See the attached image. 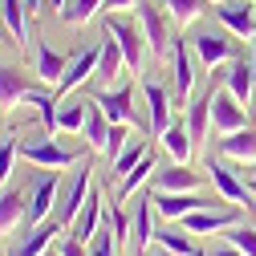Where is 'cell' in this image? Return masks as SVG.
I'll list each match as a JSON object with an SVG mask.
<instances>
[{"label": "cell", "mask_w": 256, "mask_h": 256, "mask_svg": "<svg viewBox=\"0 0 256 256\" xmlns=\"http://www.w3.org/2000/svg\"><path fill=\"white\" fill-rule=\"evenodd\" d=\"M150 204L163 224H183L191 212H204V208H228V200L204 196V191H154V187H150Z\"/></svg>", "instance_id": "6da1fadb"}, {"label": "cell", "mask_w": 256, "mask_h": 256, "mask_svg": "<svg viewBox=\"0 0 256 256\" xmlns=\"http://www.w3.org/2000/svg\"><path fill=\"white\" fill-rule=\"evenodd\" d=\"M138 24H142V37H146V53L150 57H167L175 37H179V28L167 16V8L154 4V0H138Z\"/></svg>", "instance_id": "7a4b0ae2"}, {"label": "cell", "mask_w": 256, "mask_h": 256, "mask_svg": "<svg viewBox=\"0 0 256 256\" xmlns=\"http://www.w3.org/2000/svg\"><path fill=\"white\" fill-rule=\"evenodd\" d=\"M20 158L33 163L37 171H66L78 163V150L61 146L53 134H37V138H20Z\"/></svg>", "instance_id": "3957f363"}, {"label": "cell", "mask_w": 256, "mask_h": 256, "mask_svg": "<svg viewBox=\"0 0 256 256\" xmlns=\"http://www.w3.org/2000/svg\"><path fill=\"white\" fill-rule=\"evenodd\" d=\"M106 33L122 45V53H126V70L130 74H138L142 66H146V37H142V24L138 20H126L122 12H106Z\"/></svg>", "instance_id": "277c9868"}, {"label": "cell", "mask_w": 256, "mask_h": 256, "mask_svg": "<svg viewBox=\"0 0 256 256\" xmlns=\"http://www.w3.org/2000/svg\"><path fill=\"white\" fill-rule=\"evenodd\" d=\"M94 98V106H98L110 122H126V126H138V130H146V118H138V110H134V90L130 86H106V90H98V94H90Z\"/></svg>", "instance_id": "5b68a950"}, {"label": "cell", "mask_w": 256, "mask_h": 256, "mask_svg": "<svg viewBox=\"0 0 256 256\" xmlns=\"http://www.w3.org/2000/svg\"><path fill=\"white\" fill-rule=\"evenodd\" d=\"M204 171H208V183L216 187L220 200H228V204H236V208H244V212L252 208V183H248V175H236L224 158H212Z\"/></svg>", "instance_id": "8992f818"}, {"label": "cell", "mask_w": 256, "mask_h": 256, "mask_svg": "<svg viewBox=\"0 0 256 256\" xmlns=\"http://www.w3.org/2000/svg\"><path fill=\"white\" fill-rule=\"evenodd\" d=\"M154 220H158V216H154L150 187H146V191H138V196H134V212H130V256H150L154 236H158Z\"/></svg>", "instance_id": "52a82bcc"}, {"label": "cell", "mask_w": 256, "mask_h": 256, "mask_svg": "<svg viewBox=\"0 0 256 256\" xmlns=\"http://www.w3.org/2000/svg\"><path fill=\"white\" fill-rule=\"evenodd\" d=\"M57 196H61V171H41L28 191V212H24V228L45 224L49 212H57Z\"/></svg>", "instance_id": "ba28073f"}, {"label": "cell", "mask_w": 256, "mask_h": 256, "mask_svg": "<svg viewBox=\"0 0 256 256\" xmlns=\"http://www.w3.org/2000/svg\"><path fill=\"white\" fill-rule=\"evenodd\" d=\"M171 70H175V106L187 110L191 98H196V49H191V41L175 37V45H171Z\"/></svg>", "instance_id": "9c48e42d"}, {"label": "cell", "mask_w": 256, "mask_h": 256, "mask_svg": "<svg viewBox=\"0 0 256 256\" xmlns=\"http://www.w3.org/2000/svg\"><path fill=\"white\" fill-rule=\"evenodd\" d=\"M90 191H94V163H82V171H78L66 187H61V196H57V212H53L61 224H66V228L78 220V212L86 208Z\"/></svg>", "instance_id": "30bf717a"}, {"label": "cell", "mask_w": 256, "mask_h": 256, "mask_svg": "<svg viewBox=\"0 0 256 256\" xmlns=\"http://www.w3.org/2000/svg\"><path fill=\"white\" fill-rule=\"evenodd\" d=\"M240 220H244V208L228 204V208H204V212H191V216L183 220V228H187L191 236H220V232L236 228Z\"/></svg>", "instance_id": "8fae6325"}, {"label": "cell", "mask_w": 256, "mask_h": 256, "mask_svg": "<svg viewBox=\"0 0 256 256\" xmlns=\"http://www.w3.org/2000/svg\"><path fill=\"white\" fill-rule=\"evenodd\" d=\"M98 57H102V45H94V49H82L70 57V66H66V78L57 82V102H66L78 94V86H86L90 78H98Z\"/></svg>", "instance_id": "7c38bea8"}, {"label": "cell", "mask_w": 256, "mask_h": 256, "mask_svg": "<svg viewBox=\"0 0 256 256\" xmlns=\"http://www.w3.org/2000/svg\"><path fill=\"white\" fill-rule=\"evenodd\" d=\"M191 49H196V61H200L204 70H212V74H216L220 66H232V61H236L232 41L224 37V33H212V28H208V33H196V37H191Z\"/></svg>", "instance_id": "4fadbf2b"}, {"label": "cell", "mask_w": 256, "mask_h": 256, "mask_svg": "<svg viewBox=\"0 0 256 256\" xmlns=\"http://www.w3.org/2000/svg\"><path fill=\"white\" fill-rule=\"evenodd\" d=\"M212 126L220 134H236V130H244L248 126V106H240L232 94H228V86H216V102H212Z\"/></svg>", "instance_id": "5bb4252c"}, {"label": "cell", "mask_w": 256, "mask_h": 256, "mask_svg": "<svg viewBox=\"0 0 256 256\" xmlns=\"http://www.w3.org/2000/svg\"><path fill=\"white\" fill-rule=\"evenodd\" d=\"M204 179H208V171H196L191 163H167L154 171L150 187L154 191H204Z\"/></svg>", "instance_id": "9a60e30c"}, {"label": "cell", "mask_w": 256, "mask_h": 256, "mask_svg": "<svg viewBox=\"0 0 256 256\" xmlns=\"http://www.w3.org/2000/svg\"><path fill=\"white\" fill-rule=\"evenodd\" d=\"M212 102H216V86H204L196 98H191V106L183 110V122H187L191 142H196V146L208 142V130H212Z\"/></svg>", "instance_id": "2e32d148"}, {"label": "cell", "mask_w": 256, "mask_h": 256, "mask_svg": "<svg viewBox=\"0 0 256 256\" xmlns=\"http://www.w3.org/2000/svg\"><path fill=\"white\" fill-rule=\"evenodd\" d=\"M220 24L228 28L232 37H256V12H252V0H220L216 4Z\"/></svg>", "instance_id": "e0dca14e"}, {"label": "cell", "mask_w": 256, "mask_h": 256, "mask_svg": "<svg viewBox=\"0 0 256 256\" xmlns=\"http://www.w3.org/2000/svg\"><path fill=\"white\" fill-rule=\"evenodd\" d=\"M142 94H146V134L158 138V134L175 122V118H171V106H175V102H171V94H167L163 86H154V82H146Z\"/></svg>", "instance_id": "ac0fdd59"}, {"label": "cell", "mask_w": 256, "mask_h": 256, "mask_svg": "<svg viewBox=\"0 0 256 256\" xmlns=\"http://www.w3.org/2000/svg\"><path fill=\"white\" fill-rule=\"evenodd\" d=\"M61 228H66V224H61L57 216H49L45 224H33V228L20 236V244L12 248V256H45L53 248V240L61 236Z\"/></svg>", "instance_id": "d6986e66"}, {"label": "cell", "mask_w": 256, "mask_h": 256, "mask_svg": "<svg viewBox=\"0 0 256 256\" xmlns=\"http://www.w3.org/2000/svg\"><path fill=\"white\" fill-rule=\"evenodd\" d=\"M102 224H106V208H102V191L94 187V191H90V200H86V208H82V212H78V220L70 224V236H74V240H82V244H90V240H94V232H98Z\"/></svg>", "instance_id": "ffe728a7"}, {"label": "cell", "mask_w": 256, "mask_h": 256, "mask_svg": "<svg viewBox=\"0 0 256 256\" xmlns=\"http://www.w3.org/2000/svg\"><path fill=\"white\" fill-rule=\"evenodd\" d=\"M224 86H228V94H232L240 106H256V70H252V61L236 57L232 66H228V78H224Z\"/></svg>", "instance_id": "44dd1931"}, {"label": "cell", "mask_w": 256, "mask_h": 256, "mask_svg": "<svg viewBox=\"0 0 256 256\" xmlns=\"http://www.w3.org/2000/svg\"><path fill=\"white\" fill-rule=\"evenodd\" d=\"M24 212H28V196L20 187H4L0 191V240L12 236L16 228H24Z\"/></svg>", "instance_id": "7402d4cb"}, {"label": "cell", "mask_w": 256, "mask_h": 256, "mask_svg": "<svg viewBox=\"0 0 256 256\" xmlns=\"http://www.w3.org/2000/svg\"><path fill=\"white\" fill-rule=\"evenodd\" d=\"M28 94H33V86H28V74H20L16 66H0V110H16V106H24Z\"/></svg>", "instance_id": "603a6c76"}, {"label": "cell", "mask_w": 256, "mask_h": 256, "mask_svg": "<svg viewBox=\"0 0 256 256\" xmlns=\"http://www.w3.org/2000/svg\"><path fill=\"white\" fill-rule=\"evenodd\" d=\"M216 150H220V158H232V163L248 167V163H256V130L244 126V130H236V134H220Z\"/></svg>", "instance_id": "cb8c5ba5"}, {"label": "cell", "mask_w": 256, "mask_h": 256, "mask_svg": "<svg viewBox=\"0 0 256 256\" xmlns=\"http://www.w3.org/2000/svg\"><path fill=\"white\" fill-rule=\"evenodd\" d=\"M0 28L8 33V41L16 49L28 45V8H24V0H0Z\"/></svg>", "instance_id": "d4e9b609"}, {"label": "cell", "mask_w": 256, "mask_h": 256, "mask_svg": "<svg viewBox=\"0 0 256 256\" xmlns=\"http://www.w3.org/2000/svg\"><path fill=\"white\" fill-rule=\"evenodd\" d=\"M98 45H102V57H98V78H102L106 86H118L126 74H130V70H126V53H122V45H118L110 33H106Z\"/></svg>", "instance_id": "484cf974"}, {"label": "cell", "mask_w": 256, "mask_h": 256, "mask_svg": "<svg viewBox=\"0 0 256 256\" xmlns=\"http://www.w3.org/2000/svg\"><path fill=\"white\" fill-rule=\"evenodd\" d=\"M66 66H70L66 53H57V49H49V45H37V53H33V74H37L45 86H57L61 78H66Z\"/></svg>", "instance_id": "4316f807"}, {"label": "cell", "mask_w": 256, "mask_h": 256, "mask_svg": "<svg viewBox=\"0 0 256 256\" xmlns=\"http://www.w3.org/2000/svg\"><path fill=\"white\" fill-rule=\"evenodd\" d=\"M154 171H158V163H154V154L146 150V154L138 158V167L118 183V204H126V200H134L138 191H146V187H150V179H154Z\"/></svg>", "instance_id": "83f0119b"}, {"label": "cell", "mask_w": 256, "mask_h": 256, "mask_svg": "<svg viewBox=\"0 0 256 256\" xmlns=\"http://www.w3.org/2000/svg\"><path fill=\"white\" fill-rule=\"evenodd\" d=\"M158 142H163V150L171 154V163H191V150H196V142H191L187 122H171L167 130L158 134Z\"/></svg>", "instance_id": "f1b7e54d"}, {"label": "cell", "mask_w": 256, "mask_h": 256, "mask_svg": "<svg viewBox=\"0 0 256 256\" xmlns=\"http://www.w3.org/2000/svg\"><path fill=\"white\" fill-rule=\"evenodd\" d=\"M154 244H158V248H171V252H179V256H208V252L196 244V236L183 228V224H167V228H158Z\"/></svg>", "instance_id": "f546056e"}, {"label": "cell", "mask_w": 256, "mask_h": 256, "mask_svg": "<svg viewBox=\"0 0 256 256\" xmlns=\"http://www.w3.org/2000/svg\"><path fill=\"white\" fill-rule=\"evenodd\" d=\"M86 114H90V98H66L57 110V130L61 134H82L86 130Z\"/></svg>", "instance_id": "4dcf8cb0"}, {"label": "cell", "mask_w": 256, "mask_h": 256, "mask_svg": "<svg viewBox=\"0 0 256 256\" xmlns=\"http://www.w3.org/2000/svg\"><path fill=\"white\" fill-rule=\"evenodd\" d=\"M110 126H114V122H110L98 106H94V98H90V114H86V130H82V134H86V142H90L94 150H106V142H110Z\"/></svg>", "instance_id": "1f68e13d"}, {"label": "cell", "mask_w": 256, "mask_h": 256, "mask_svg": "<svg viewBox=\"0 0 256 256\" xmlns=\"http://www.w3.org/2000/svg\"><path fill=\"white\" fill-rule=\"evenodd\" d=\"M98 12H106V0H70V4L61 8V20L74 24V28H82V24H90Z\"/></svg>", "instance_id": "d6a6232c"}, {"label": "cell", "mask_w": 256, "mask_h": 256, "mask_svg": "<svg viewBox=\"0 0 256 256\" xmlns=\"http://www.w3.org/2000/svg\"><path fill=\"white\" fill-rule=\"evenodd\" d=\"M204 4H208V0H163V8H167V16L175 20V28L196 24V20L204 16Z\"/></svg>", "instance_id": "836d02e7"}, {"label": "cell", "mask_w": 256, "mask_h": 256, "mask_svg": "<svg viewBox=\"0 0 256 256\" xmlns=\"http://www.w3.org/2000/svg\"><path fill=\"white\" fill-rule=\"evenodd\" d=\"M16 154H20V138H16V130H8L4 138H0V191H4V187H8V179H12Z\"/></svg>", "instance_id": "e575fe53"}, {"label": "cell", "mask_w": 256, "mask_h": 256, "mask_svg": "<svg viewBox=\"0 0 256 256\" xmlns=\"http://www.w3.org/2000/svg\"><path fill=\"white\" fill-rule=\"evenodd\" d=\"M142 154H146V142H142V138H134V142H130V146H126V150L114 158V163H110V167H114V175H118V179H126V175L138 167V158H142Z\"/></svg>", "instance_id": "d590c367"}, {"label": "cell", "mask_w": 256, "mask_h": 256, "mask_svg": "<svg viewBox=\"0 0 256 256\" xmlns=\"http://www.w3.org/2000/svg\"><path fill=\"white\" fill-rule=\"evenodd\" d=\"M224 240H228V244H236L244 256H256V228H252V224H236V228H228V232H224Z\"/></svg>", "instance_id": "8d00e7d4"}, {"label": "cell", "mask_w": 256, "mask_h": 256, "mask_svg": "<svg viewBox=\"0 0 256 256\" xmlns=\"http://www.w3.org/2000/svg\"><path fill=\"white\" fill-rule=\"evenodd\" d=\"M118 236H114V228L110 224H102L98 232H94V240H90V256H118Z\"/></svg>", "instance_id": "74e56055"}, {"label": "cell", "mask_w": 256, "mask_h": 256, "mask_svg": "<svg viewBox=\"0 0 256 256\" xmlns=\"http://www.w3.org/2000/svg\"><path fill=\"white\" fill-rule=\"evenodd\" d=\"M126 138H130V130H126V122H114V126H110V142H106V158H110V163H114V158H118V154H122L126 146H130Z\"/></svg>", "instance_id": "f35d334b"}, {"label": "cell", "mask_w": 256, "mask_h": 256, "mask_svg": "<svg viewBox=\"0 0 256 256\" xmlns=\"http://www.w3.org/2000/svg\"><path fill=\"white\" fill-rule=\"evenodd\" d=\"M57 252H61V256H90V244H82V240L66 236V240H57Z\"/></svg>", "instance_id": "ab89813d"}, {"label": "cell", "mask_w": 256, "mask_h": 256, "mask_svg": "<svg viewBox=\"0 0 256 256\" xmlns=\"http://www.w3.org/2000/svg\"><path fill=\"white\" fill-rule=\"evenodd\" d=\"M208 256H244V252H240L236 244H228V240H220L216 248H208Z\"/></svg>", "instance_id": "60d3db41"}, {"label": "cell", "mask_w": 256, "mask_h": 256, "mask_svg": "<svg viewBox=\"0 0 256 256\" xmlns=\"http://www.w3.org/2000/svg\"><path fill=\"white\" fill-rule=\"evenodd\" d=\"M138 0H106V12H126V8H134Z\"/></svg>", "instance_id": "b9f144b4"}, {"label": "cell", "mask_w": 256, "mask_h": 256, "mask_svg": "<svg viewBox=\"0 0 256 256\" xmlns=\"http://www.w3.org/2000/svg\"><path fill=\"white\" fill-rule=\"evenodd\" d=\"M24 8H28V16H41L45 12V0H24Z\"/></svg>", "instance_id": "7bdbcfd3"}, {"label": "cell", "mask_w": 256, "mask_h": 256, "mask_svg": "<svg viewBox=\"0 0 256 256\" xmlns=\"http://www.w3.org/2000/svg\"><path fill=\"white\" fill-rule=\"evenodd\" d=\"M66 4H70V0H45V8H49V12H57V16H61V8H66Z\"/></svg>", "instance_id": "ee69618b"}, {"label": "cell", "mask_w": 256, "mask_h": 256, "mask_svg": "<svg viewBox=\"0 0 256 256\" xmlns=\"http://www.w3.org/2000/svg\"><path fill=\"white\" fill-rule=\"evenodd\" d=\"M150 256H179V252H171V248H158V244H154V248H150Z\"/></svg>", "instance_id": "f6af8a7d"}, {"label": "cell", "mask_w": 256, "mask_h": 256, "mask_svg": "<svg viewBox=\"0 0 256 256\" xmlns=\"http://www.w3.org/2000/svg\"><path fill=\"white\" fill-rule=\"evenodd\" d=\"M248 179H252V183H256V163H248Z\"/></svg>", "instance_id": "bcb514c9"}, {"label": "cell", "mask_w": 256, "mask_h": 256, "mask_svg": "<svg viewBox=\"0 0 256 256\" xmlns=\"http://www.w3.org/2000/svg\"><path fill=\"white\" fill-rule=\"evenodd\" d=\"M248 183H252V179H248ZM252 208H256V183H252Z\"/></svg>", "instance_id": "7dc6e473"}, {"label": "cell", "mask_w": 256, "mask_h": 256, "mask_svg": "<svg viewBox=\"0 0 256 256\" xmlns=\"http://www.w3.org/2000/svg\"><path fill=\"white\" fill-rule=\"evenodd\" d=\"M45 256H61V252H57V244H53V248H49V252H45Z\"/></svg>", "instance_id": "c3c4849f"}, {"label": "cell", "mask_w": 256, "mask_h": 256, "mask_svg": "<svg viewBox=\"0 0 256 256\" xmlns=\"http://www.w3.org/2000/svg\"><path fill=\"white\" fill-rule=\"evenodd\" d=\"M212 4H220V0H212Z\"/></svg>", "instance_id": "681fc988"}, {"label": "cell", "mask_w": 256, "mask_h": 256, "mask_svg": "<svg viewBox=\"0 0 256 256\" xmlns=\"http://www.w3.org/2000/svg\"><path fill=\"white\" fill-rule=\"evenodd\" d=\"M252 4H256V0H252Z\"/></svg>", "instance_id": "f907efd6"}]
</instances>
